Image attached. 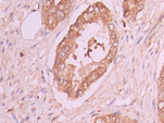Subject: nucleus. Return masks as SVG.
<instances>
[{"label": "nucleus", "instance_id": "nucleus-1", "mask_svg": "<svg viewBox=\"0 0 164 123\" xmlns=\"http://www.w3.org/2000/svg\"><path fill=\"white\" fill-rule=\"evenodd\" d=\"M82 18L83 20H84V22L85 23H87V22H90L92 19L95 18V13H91V12H88V11H86V12H84L82 14Z\"/></svg>", "mask_w": 164, "mask_h": 123}, {"label": "nucleus", "instance_id": "nucleus-2", "mask_svg": "<svg viewBox=\"0 0 164 123\" xmlns=\"http://www.w3.org/2000/svg\"><path fill=\"white\" fill-rule=\"evenodd\" d=\"M66 56H68V53H66V52H64L61 48H59V50H58V61L59 62L63 61V60L66 58ZM59 62H58V63H59Z\"/></svg>", "mask_w": 164, "mask_h": 123}, {"label": "nucleus", "instance_id": "nucleus-3", "mask_svg": "<svg viewBox=\"0 0 164 123\" xmlns=\"http://www.w3.org/2000/svg\"><path fill=\"white\" fill-rule=\"evenodd\" d=\"M57 17L56 15H49L48 17V21H47V23H48V26H50V27H52V26H54L57 24Z\"/></svg>", "mask_w": 164, "mask_h": 123}, {"label": "nucleus", "instance_id": "nucleus-4", "mask_svg": "<svg viewBox=\"0 0 164 123\" xmlns=\"http://www.w3.org/2000/svg\"><path fill=\"white\" fill-rule=\"evenodd\" d=\"M65 15H66V13L64 11H62V10H57L56 17H57L58 21H62L63 19H65Z\"/></svg>", "mask_w": 164, "mask_h": 123}, {"label": "nucleus", "instance_id": "nucleus-5", "mask_svg": "<svg viewBox=\"0 0 164 123\" xmlns=\"http://www.w3.org/2000/svg\"><path fill=\"white\" fill-rule=\"evenodd\" d=\"M58 71H64V70L66 69V65H65V62H62V61H60L58 63Z\"/></svg>", "mask_w": 164, "mask_h": 123}, {"label": "nucleus", "instance_id": "nucleus-6", "mask_svg": "<svg viewBox=\"0 0 164 123\" xmlns=\"http://www.w3.org/2000/svg\"><path fill=\"white\" fill-rule=\"evenodd\" d=\"M57 7H53V6H51V7L48 9V13H49V15H56L57 13Z\"/></svg>", "mask_w": 164, "mask_h": 123}, {"label": "nucleus", "instance_id": "nucleus-7", "mask_svg": "<svg viewBox=\"0 0 164 123\" xmlns=\"http://www.w3.org/2000/svg\"><path fill=\"white\" fill-rule=\"evenodd\" d=\"M51 0H42V5H44L45 9H49L51 7Z\"/></svg>", "mask_w": 164, "mask_h": 123}, {"label": "nucleus", "instance_id": "nucleus-8", "mask_svg": "<svg viewBox=\"0 0 164 123\" xmlns=\"http://www.w3.org/2000/svg\"><path fill=\"white\" fill-rule=\"evenodd\" d=\"M65 8H66V3H65V1H62V2H60V3L58 5V8H57V9L64 11V10H65Z\"/></svg>", "mask_w": 164, "mask_h": 123}, {"label": "nucleus", "instance_id": "nucleus-9", "mask_svg": "<svg viewBox=\"0 0 164 123\" xmlns=\"http://www.w3.org/2000/svg\"><path fill=\"white\" fill-rule=\"evenodd\" d=\"M71 29H72V31H74L76 34H77V33H79V31H80V25L75 24V25H73L72 27H71Z\"/></svg>", "mask_w": 164, "mask_h": 123}, {"label": "nucleus", "instance_id": "nucleus-10", "mask_svg": "<svg viewBox=\"0 0 164 123\" xmlns=\"http://www.w3.org/2000/svg\"><path fill=\"white\" fill-rule=\"evenodd\" d=\"M95 123H107L106 119L102 118V117H99V118H97L96 120H95Z\"/></svg>", "mask_w": 164, "mask_h": 123}, {"label": "nucleus", "instance_id": "nucleus-11", "mask_svg": "<svg viewBox=\"0 0 164 123\" xmlns=\"http://www.w3.org/2000/svg\"><path fill=\"white\" fill-rule=\"evenodd\" d=\"M89 84H90V83H89L88 81H84V82H83V84H82V87H80V88H83V89L85 90L86 88H88Z\"/></svg>", "mask_w": 164, "mask_h": 123}, {"label": "nucleus", "instance_id": "nucleus-12", "mask_svg": "<svg viewBox=\"0 0 164 123\" xmlns=\"http://www.w3.org/2000/svg\"><path fill=\"white\" fill-rule=\"evenodd\" d=\"M158 106H159V109H160V111H161L162 109L164 108V101H163V100H161V101H159V105H158Z\"/></svg>", "mask_w": 164, "mask_h": 123}, {"label": "nucleus", "instance_id": "nucleus-13", "mask_svg": "<svg viewBox=\"0 0 164 123\" xmlns=\"http://www.w3.org/2000/svg\"><path fill=\"white\" fill-rule=\"evenodd\" d=\"M83 93H84V89H83V88H79V89H78V92H77V96H79V95H82Z\"/></svg>", "mask_w": 164, "mask_h": 123}, {"label": "nucleus", "instance_id": "nucleus-14", "mask_svg": "<svg viewBox=\"0 0 164 123\" xmlns=\"http://www.w3.org/2000/svg\"><path fill=\"white\" fill-rule=\"evenodd\" d=\"M162 120H163V122H164V114L162 116Z\"/></svg>", "mask_w": 164, "mask_h": 123}, {"label": "nucleus", "instance_id": "nucleus-15", "mask_svg": "<svg viewBox=\"0 0 164 123\" xmlns=\"http://www.w3.org/2000/svg\"><path fill=\"white\" fill-rule=\"evenodd\" d=\"M127 123H133V122H127Z\"/></svg>", "mask_w": 164, "mask_h": 123}]
</instances>
